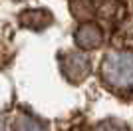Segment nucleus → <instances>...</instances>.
Instances as JSON below:
<instances>
[{"mask_svg":"<svg viewBox=\"0 0 133 131\" xmlns=\"http://www.w3.org/2000/svg\"><path fill=\"white\" fill-rule=\"evenodd\" d=\"M101 77L113 89L131 91L133 89V52L113 50L101 62Z\"/></svg>","mask_w":133,"mask_h":131,"instance_id":"1","label":"nucleus"},{"mask_svg":"<svg viewBox=\"0 0 133 131\" xmlns=\"http://www.w3.org/2000/svg\"><path fill=\"white\" fill-rule=\"evenodd\" d=\"M64 71L72 82H82L89 71V62L82 54H68L64 60Z\"/></svg>","mask_w":133,"mask_h":131,"instance_id":"2","label":"nucleus"},{"mask_svg":"<svg viewBox=\"0 0 133 131\" xmlns=\"http://www.w3.org/2000/svg\"><path fill=\"white\" fill-rule=\"evenodd\" d=\"M101 40H103L101 30L95 26V24H83V26L78 30V34H76V42H78V46L83 48V50L97 48L101 44Z\"/></svg>","mask_w":133,"mask_h":131,"instance_id":"3","label":"nucleus"},{"mask_svg":"<svg viewBox=\"0 0 133 131\" xmlns=\"http://www.w3.org/2000/svg\"><path fill=\"white\" fill-rule=\"evenodd\" d=\"M16 131H46V129L40 125L38 121H34L32 117H22L16 125Z\"/></svg>","mask_w":133,"mask_h":131,"instance_id":"4","label":"nucleus"},{"mask_svg":"<svg viewBox=\"0 0 133 131\" xmlns=\"http://www.w3.org/2000/svg\"><path fill=\"white\" fill-rule=\"evenodd\" d=\"M95 131H129V129L123 123H117V121H105V123L97 125Z\"/></svg>","mask_w":133,"mask_h":131,"instance_id":"5","label":"nucleus"}]
</instances>
